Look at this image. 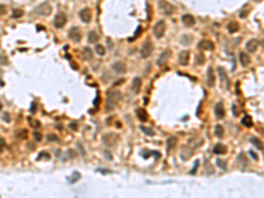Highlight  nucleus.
Segmentation results:
<instances>
[{
    "mask_svg": "<svg viewBox=\"0 0 264 198\" xmlns=\"http://www.w3.org/2000/svg\"><path fill=\"white\" fill-rule=\"evenodd\" d=\"M121 99V94L118 91V90H110L108 92H107V102H106V111L107 112H110V111H112L115 107H116V104H118V102Z\"/></svg>",
    "mask_w": 264,
    "mask_h": 198,
    "instance_id": "nucleus-1",
    "label": "nucleus"
},
{
    "mask_svg": "<svg viewBox=\"0 0 264 198\" xmlns=\"http://www.w3.org/2000/svg\"><path fill=\"white\" fill-rule=\"evenodd\" d=\"M152 52H153V44H152V41L149 38H147L144 41V44H143V46H141L140 54H141V57H143V58H148L152 54Z\"/></svg>",
    "mask_w": 264,
    "mask_h": 198,
    "instance_id": "nucleus-2",
    "label": "nucleus"
},
{
    "mask_svg": "<svg viewBox=\"0 0 264 198\" xmlns=\"http://www.w3.org/2000/svg\"><path fill=\"white\" fill-rule=\"evenodd\" d=\"M158 5H160L161 12L164 13V15H167V16H170V15L174 12V7H173L172 4H169L168 2H165V0H161V2L158 3Z\"/></svg>",
    "mask_w": 264,
    "mask_h": 198,
    "instance_id": "nucleus-3",
    "label": "nucleus"
},
{
    "mask_svg": "<svg viewBox=\"0 0 264 198\" xmlns=\"http://www.w3.org/2000/svg\"><path fill=\"white\" fill-rule=\"evenodd\" d=\"M164 33H165V23L164 21H157L156 25L153 27V34L157 38H160V37L164 36Z\"/></svg>",
    "mask_w": 264,
    "mask_h": 198,
    "instance_id": "nucleus-4",
    "label": "nucleus"
},
{
    "mask_svg": "<svg viewBox=\"0 0 264 198\" xmlns=\"http://www.w3.org/2000/svg\"><path fill=\"white\" fill-rule=\"evenodd\" d=\"M66 15L65 13H57L56 18H54V27L56 28H62L66 24Z\"/></svg>",
    "mask_w": 264,
    "mask_h": 198,
    "instance_id": "nucleus-5",
    "label": "nucleus"
},
{
    "mask_svg": "<svg viewBox=\"0 0 264 198\" xmlns=\"http://www.w3.org/2000/svg\"><path fill=\"white\" fill-rule=\"evenodd\" d=\"M69 37L73 40V41H75V42H78V41H81V38H82V33H81V30H79V28H77V27H73L70 30H69Z\"/></svg>",
    "mask_w": 264,
    "mask_h": 198,
    "instance_id": "nucleus-6",
    "label": "nucleus"
},
{
    "mask_svg": "<svg viewBox=\"0 0 264 198\" xmlns=\"http://www.w3.org/2000/svg\"><path fill=\"white\" fill-rule=\"evenodd\" d=\"M34 12H37L38 15H44V16H48V15H50V12H52V7H50V4H48V3H44V4H41L40 7H37V9H36Z\"/></svg>",
    "mask_w": 264,
    "mask_h": 198,
    "instance_id": "nucleus-7",
    "label": "nucleus"
},
{
    "mask_svg": "<svg viewBox=\"0 0 264 198\" xmlns=\"http://www.w3.org/2000/svg\"><path fill=\"white\" fill-rule=\"evenodd\" d=\"M198 49L201 50H214V44L210 40H201L198 42Z\"/></svg>",
    "mask_w": 264,
    "mask_h": 198,
    "instance_id": "nucleus-8",
    "label": "nucleus"
},
{
    "mask_svg": "<svg viewBox=\"0 0 264 198\" xmlns=\"http://www.w3.org/2000/svg\"><path fill=\"white\" fill-rule=\"evenodd\" d=\"M218 74L220 77V82H222V87L223 89H229V79L226 75V71L223 67H218Z\"/></svg>",
    "mask_w": 264,
    "mask_h": 198,
    "instance_id": "nucleus-9",
    "label": "nucleus"
},
{
    "mask_svg": "<svg viewBox=\"0 0 264 198\" xmlns=\"http://www.w3.org/2000/svg\"><path fill=\"white\" fill-rule=\"evenodd\" d=\"M170 54H172V53H170V50H169V49L164 50V52H162V53L160 54L158 59H157V65H158V66H162V65H164V64L168 61V59L170 58Z\"/></svg>",
    "mask_w": 264,
    "mask_h": 198,
    "instance_id": "nucleus-10",
    "label": "nucleus"
},
{
    "mask_svg": "<svg viewBox=\"0 0 264 198\" xmlns=\"http://www.w3.org/2000/svg\"><path fill=\"white\" fill-rule=\"evenodd\" d=\"M79 17H81V20H82L83 23H90V20H91V11H90V8L81 9Z\"/></svg>",
    "mask_w": 264,
    "mask_h": 198,
    "instance_id": "nucleus-11",
    "label": "nucleus"
},
{
    "mask_svg": "<svg viewBox=\"0 0 264 198\" xmlns=\"http://www.w3.org/2000/svg\"><path fill=\"white\" fill-rule=\"evenodd\" d=\"M189 57H190V54H189V52H188V50L181 52V53H180V55H178V62H180V65H182V66H186V65L189 64Z\"/></svg>",
    "mask_w": 264,
    "mask_h": 198,
    "instance_id": "nucleus-12",
    "label": "nucleus"
},
{
    "mask_svg": "<svg viewBox=\"0 0 264 198\" xmlns=\"http://www.w3.org/2000/svg\"><path fill=\"white\" fill-rule=\"evenodd\" d=\"M214 112H215V116H217V119H222V117H225V106H223V103L222 102H218L217 103V106H215V108H214Z\"/></svg>",
    "mask_w": 264,
    "mask_h": 198,
    "instance_id": "nucleus-13",
    "label": "nucleus"
},
{
    "mask_svg": "<svg viewBox=\"0 0 264 198\" xmlns=\"http://www.w3.org/2000/svg\"><path fill=\"white\" fill-rule=\"evenodd\" d=\"M140 89H141V79H140L139 77H136V78H133V81H132L131 90H132V92L136 95V94L140 92Z\"/></svg>",
    "mask_w": 264,
    "mask_h": 198,
    "instance_id": "nucleus-14",
    "label": "nucleus"
},
{
    "mask_svg": "<svg viewBox=\"0 0 264 198\" xmlns=\"http://www.w3.org/2000/svg\"><path fill=\"white\" fill-rule=\"evenodd\" d=\"M112 70L115 73H126L127 71V66L124 62H121V61H118L112 65Z\"/></svg>",
    "mask_w": 264,
    "mask_h": 198,
    "instance_id": "nucleus-15",
    "label": "nucleus"
},
{
    "mask_svg": "<svg viewBox=\"0 0 264 198\" xmlns=\"http://www.w3.org/2000/svg\"><path fill=\"white\" fill-rule=\"evenodd\" d=\"M257 46H259V41H257L256 38H252V40H250V41H248V42L246 44V48H247V50H248V52H251V53L256 52Z\"/></svg>",
    "mask_w": 264,
    "mask_h": 198,
    "instance_id": "nucleus-16",
    "label": "nucleus"
},
{
    "mask_svg": "<svg viewBox=\"0 0 264 198\" xmlns=\"http://www.w3.org/2000/svg\"><path fill=\"white\" fill-rule=\"evenodd\" d=\"M214 85H215L214 70H213V67H209V69H207V86H209V87H213Z\"/></svg>",
    "mask_w": 264,
    "mask_h": 198,
    "instance_id": "nucleus-17",
    "label": "nucleus"
},
{
    "mask_svg": "<svg viewBox=\"0 0 264 198\" xmlns=\"http://www.w3.org/2000/svg\"><path fill=\"white\" fill-rule=\"evenodd\" d=\"M182 23H184L186 27H193L195 24V18L192 15H184L182 16Z\"/></svg>",
    "mask_w": 264,
    "mask_h": 198,
    "instance_id": "nucleus-18",
    "label": "nucleus"
},
{
    "mask_svg": "<svg viewBox=\"0 0 264 198\" xmlns=\"http://www.w3.org/2000/svg\"><path fill=\"white\" fill-rule=\"evenodd\" d=\"M213 152L215 153V154H225L226 152H227V148H226V145L225 144H220V143H218L214 148H213Z\"/></svg>",
    "mask_w": 264,
    "mask_h": 198,
    "instance_id": "nucleus-19",
    "label": "nucleus"
},
{
    "mask_svg": "<svg viewBox=\"0 0 264 198\" xmlns=\"http://www.w3.org/2000/svg\"><path fill=\"white\" fill-rule=\"evenodd\" d=\"M136 115H137L140 122H147L148 120V114H147V111L144 108H137L136 110Z\"/></svg>",
    "mask_w": 264,
    "mask_h": 198,
    "instance_id": "nucleus-20",
    "label": "nucleus"
},
{
    "mask_svg": "<svg viewBox=\"0 0 264 198\" xmlns=\"http://www.w3.org/2000/svg\"><path fill=\"white\" fill-rule=\"evenodd\" d=\"M240 123L244 126V127H247V128H251L252 126H254V123H252V117L250 116V115H244L242 117V120H240Z\"/></svg>",
    "mask_w": 264,
    "mask_h": 198,
    "instance_id": "nucleus-21",
    "label": "nucleus"
},
{
    "mask_svg": "<svg viewBox=\"0 0 264 198\" xmlns=\"http://www.w3.org/2000/svg\"><path fill=\"white\" fill-rule=\"evenodd\" d=\"M239 59H240V64L243 66H247L250 64V57L246 54V53H240L239 54Z\"/></svg>",
    "mask_w": 264,
    "mask_h": 198,
    "instance_id": "nucleus-22",
    "label": "nucleus"
},
{
    "mask_svg": "<svg viewBox=\"0 0 264 198\" xmlns=\"http://www.w3.org/2000/svg\"><path fill=\"white\" fill-rule=\"evenodd\" d=\"M227 30H229L230 33H235V32H238V30H239V24L235 23V21H231V23L227 25Z\"/></svg>",
    "mask_w": 264,
    "mask_h": 198,
    "instance_id": "nucleus-23",
    "label": "nucleus"
},
{
    "mask_svg": "<svg viewBox=\"0 0 264 198\" xmlns=\"http://www.w3.org/2000/svg\"><path fill=\"white\" fill-rule=\"evenodd\" d=\"M98 40H99L98 33L94 32V30H91V32L89 33V42H98Z\"/></svg>",
    "mask_w": 264,
    "mask_h": 198,
    "instance_id": "nucleus-24",
    "label": "nucleus"
},
{
    "mask_svg": "<svg viewBox=\"0 0 264 198\" xmlns=\"http://www.w3.org/2000/svg\"><path fill=\"white\" fill-rule=\"evenodd\" d=\"M176 143H177V139L176 137H169L168 141H167V147H168V151H172L174 147H176Z\"/></svg>",
    "mask_w": 264,
    "mask_h": 198,
    "instance_id": "nucleus-25",
    "label": "nucleus"
},
{
    "mask_svg": "<svg viewBox=\"0 0 264 198\" xmlns=\"http://www.w3.org/2000/svg\"><path fill=\"white\" fill-rule=\"evenodd\" d=\"M83 57H85L86 61H90V59H93V52H91V49L83 48Z\"/></svg>",
    "mask_w": 264,
    "mask_h": 198,
    "instance_id": "nucleus-26",
    "label": "nucleus"
},
{
    "mask_svg": "<svg viewBox=\"0 0 264 198\" xmlns=\"http://www.w3.org/2000/svg\"><path fill=\"white\" fill-rule=\"evenodd\" d=\"M192 41H193V38H192V36H189V34L181 37V44H182V45H189Z\"/></svg>",
    "mask_w": 264,
    "mask_h": 198,
    "instance_id": "nucleus-27",
    "label": "nucleus"
},
{
    "mask_svg": "<svg viewBox=\"0 0 264 198\" xmlns=\"http://www.w3.org/2000/svg\"><path fill=\"white\" fill-rule=\"evenodd\" d=\"M214 132H215V136H218V137H223L225 129H223V127H222V126H217V127H215V129H214Z\"/></svg>",
    "mask_w": 264,
    "mask_h": 198,
    "instance_id": "nucleus-28",
    "label": "nucleus"
},
{
    "mask_svg": "<svg viewBox=\"0 0 264 198\" xmlns=\"http://www.w3.org/2000/svg\"><path fill=\"white\" fill-rule=\"evenodd\" d=\"M79 178H81V173H78V172H74V173L71 174V177L69 178V182H70V184H74V182H75L77 180H79Z\"/></svg>",
    "mask_w": 264,
    "mask_h": 198,
    "instance_id": "nucleus-29",
    "label": "nucleus"
},
{
    "mask_svg": "<svg viewBox=\"0 0 264 198\" xmlns=\"http://www.w3.org/2000/svg\"><path fill=\"white\" fill-rule=\"evenodd\" d=\"M251 143L255 145V147H257L259 149H263V145H261V141L259 140L257 137H251Z\"/></svg>",
    "mask_w": 264,
    "mask_h": 198,
    "instance_id": "nucleus-30",
    "label": "nucleus"
},
{
    "mask_svg": "<svg viewBox=\"0 0 264 198\" xmlns=\"http://www.w3.org/2000/svg\"><path fill=\"white\" fill-rule=\"evenodd\" d=\"M217 165H218L220 169H223V170H226V169H227V164H226V161L220 160V158H217Z\"/></svg>",
    "mask_w": 264,
    "mask_h": 198,
    "instance_id": "nucleus-31",
    "label": "nucleus"
},
{
    "mask_svg": "<svg viewBox=\"0 0 264 198\" xmlns=\"http://www.w3.org/2000/svg\"><path fill=\"white\" fill-rule=\"evenodd\" d=\"M204 62H205L204 54H197V55H195V64H197V65H202Z\"/></svg>",
    "mask_w": 264,
    "mask_h": 198,
    "instance_id": "nucleus-32",
    "label": "nucleus"
},
{
    "mask_svg": "<svg viewBox=\"0 0 264 198\" xmlns=\"http://www.w3.org/2000/svg\"><path fill=\"white\" fill-rule=\"evenodd\" d=\"M95 52H96L99 55H105V53H106L105 46H102V45H96V46H95Z\"/></svg>",
    "mask_w": 264,
    "mask_h": 198,
    "instance_id": "nucleus-33",
    "label": "nucleus"
},
{
    "mask_svg": "<svg viewBox=\"0 0 264 198\" xmlns=\"http://www.w3.org/2000/svg\"><path fill=\"white\" fill-rule=\"evenodd\" d=\"M23 15H24V12H23L21 9H15L13 13H12V17H13V18H19V17H21Z\"/></svg>",
    "mask_w": 264,
    "mask_h": 198,
    "instance_id": "nucleus-34",
    "label": "nucleus"
},
{
    "mask_svg": "<svg viewBox=\"0 0 264 198\" xmlns=\"http://www.w3.org/2000/svg\"><path fill=\"white\" fill-rule=\"evenodd\" d=\"M141 30H143V28H141V27H139V28H137V30H136V33H135V36H133V37H131V38H128V41H135V40H136V38L140 36Z\"/></svg>",
    "mask_w": 264,
    "mask_h": 198,
    "instance_id": "nucleus-35",
    "label": "nucleus"
},
{
    "mask_svg": "<svg viewBox=\"0 0 264 198\" xmlns=\"http://www.w3.org/2000/svg\"><path fill=\"white\" fill-rule=\"evenodd\" d=\"M140 129H141V131H143V132H145L147 135H149V136L155 135L153 129H151V128H147V127H143V126H141V127H140Z\"/></svg>",
    "mask_w": 264,
    "mask_h": 198,
    "instance_id": "nucleus-36",
    "label": "nucleus"
},
{
    "mask_svg": "<svg viewBox=\"0 0 264 198\" xmlns=\"http://www.w3.org/2000/svg\"><path fill=\"white\" fill-rule=\"evenodd\" d=\"M42 158H46V160H49V158H50V154L46 153V152H41V153H40V156L37 157V160H42Z\"/></svg>",
    "mask_w": 264,
    "mask_h": 198,
    "instance_id": "nucleus-37",
    "label": "nucleus"
},
{
    "mask_svg": "<svg viewBox=\"0 0 264 198\" xmlns=\"http://www.w3.org/2000/svg\"><path fill=\"white\" fill-rule=\"evenodd\" d=\"M198 165H199V161H198V160H195V163H194V166H193V169L190 170V174H194V173L197 172V169H198Z\"/></svg>",
    "mask_w": 264,
    "mask_h": 198,
    "instance_id": "nucleus-38",
    "label": "nucleus"
},
{
    "mask_svg": "<svg viewBox=\"0 0 264 198\" xmlns=\"http://www.w3.org/2000/svg\"><path fill=\"white\" fill-rule=\"evenodd\" d=\"M36 110H37V102H32V104H30V112L34 114Z\"/></svg>",
    "mask_w": 264,
    "mask_h": 198,
    "instance_id": "nucleus-39",
    "label": "nucleus"
},
{
    "mask_svg": "<svg viewBox=\"0 0 264 198\" xmlns=\"http://www.w3.org/2000/svg\"><path fill=\"white\" fill-rule=\"evenodd\" d=\"M4 147H5V140L3 137H0V152H3Z\"/></svg>",
    "mask_w": 264,
    "mask_h": 198,
    "instance_id": "nucleus-40",
    "label": "nucleus"
},
{
    "mask_svg": "<svg viewBox=\"0 0 264 198\" xmlns=\"http://www.w3.org/2000/svg\"><path fill=\"white\" fill-rule=\"evenodd\" d=\"M33 136H34V139H36L37 141H40V140H41V139H42V135L40 133V132H37V131L34 132V135H33Z\"/></svg>",
    "mask_w": 264,
    "mask_h": 198,
    "instance_id": "nucleus-41",
    "label": "nucleus"
},
{
    "mask_svg": "<svg viewBox=\"0 0 264 198\" xmlns=\"http://www.w3.org/2000/svg\"><path fill=\"white\" fill-rule=\"evenodd\" d=\"M19 136L21 137V139H25V137L28 136V131H27V129H23L21 132H20V135H19Z\"/></svg>",
    "mask_w": 264,
    "mask_h": 198,
    "instance_id": "nucleus-42",
    "label": "nucleus"
},
{
    "mask_svg": "<svg viewBox=\"0 0 264 198\" xmlns=\"http://www.w3.org/2000/svg\"><path fill=\"white\" fill-rule=\"evenodd\" d=\"M5 12H7V7L0 4V15H5Z\"/></svg>",
    "mask_w": 264,
    "mask_h": 198,
    "instance_id": "nucleus-43",
    "label": "nucleus"
},
{
    "mask_svg": "<svg viewBox=\"0 0 264 198\" xmlns=\"http://www.w3.org/2000/svg\"><path fill=\"white\" fill-rule=\"evenodd\" d=\"M147 11H148V20H151L152 18V12H151V5L149 4L147 5Z\"/></svg>",
    "mask_w": 264,
    "mask_h": 198,
    "instance_id": "nucleus-44",
    "label": "nucleus"
},
{
    "mask_svg": "<svg viewBox=\"0 0 264 198\" xmlns=\"http://www.w3.org/2000/svg\"><path fill=\"white\" fill-rule=\"evenodd\" d=\"M8 61H7V57H4V55H2L0 57V64H7Z\"/></svg>",
    "mask_w": 264,
    "mask_h": 198,
    "instance_id": "nucleus-45",
    "label": "nucleus"
},
{
    "mask_svg": "<svg viewBox=\"0 0 264 198\" xmlns=\"http://www.w3.org/2000/svg\"><path fill=\"white\" fill-rule=\"evenodd\" d=\"M67 156H70V157L73 158V157H75V152H74L73 149H70V151H67Z\"/></svg>",
    "mask_w": 264,
    "mask_h": 198,
    "instance_id": "nucleus-46",
    "label": "nucleus"
},
{
    "mask_svg": "<svg viewBox=\"0 0 264 198\" xmlns=\"http://www.w3.org/2000/svg\"><path fill=\"white\" fill-rule=\"evenodd\" d=\"M250 154H251V157L254 158V160H257V154L255 153V152H252V151H250Z\"/></svg>",
    "mask_w": 264,
    "mask_h": 198,
    "instance_id": "nucleus-47",
    "label": "nucleus"
},
{
    "mask_svg": "<svg viewBox=\"0 0 264 198\" xmlns=\"http://www.w3.org/2000/svg\"><path fill=\"white\" fill-rule=\"evenodd\" d=\"M32 126H33V127H37V128H38V127H40V122H38V120H33Z\"/></svg>",
    "mask_w": 264,
    "mask_h": 198,
    "instance_id": "nucleus-48",
    "label": "nucleus"
},
{
    "mask_svg": "<svg viewBox=\"0 0 264 198\" xmlns=\"http://www.w3.org/2000/svg\"><path fill=\"white\" fill-rule=\"evenodd\" d=\"M48 139H49V140H58L56 135H50V136H48Z\"/></svg>",
    "mask_w": 264,
    "mask_h": 198,
    "instance_id": "nucleus-49",
    "label": "nucleus"
},
{
    "mask_svg": "<svg viewBox=\"0 0 264 198\" xmlns=\"http://www.w3.org/2000/svg\"><path fill=\"white\" fill-rule=\"evenodd\" d=\"M3 119H4V120H7V122H8V120H9V115H8V114H4Z\"/></svg>",
    "mask_w": 264,
    "mask_h": 198,
    "instance_id": "nucleus-50",
    "label": "nucleus"
},
{
    "mask_svg": "<svg viewBox=\"0 0 264 198\" xmlns=\"http://www.w3.org/2000/svg\"><path fill=\"white\" fill-rule=\"evenodd\" d=\"M70 128H71V129H77V124H75V123H71V124H70Z\"/></svg>",
    "mask_w": 264,
    "mask_h": 198,
    "instance_id": "nucleus-51",
    "label": "nucleus"
},
{
    "mask_svg": "<svg viewBox=\"0 0 264 198\" xmlns=\"http://www.w3.org/2000/svg\"><path fill=\"white\" fill-rule=\"evenodd\" d=\"M42 29H44L42 25H37V30H42Z\"/></svg>",
    "mask_w": 264,
    "mask_h": 198,
    "instance_id": "nucleus-52",
    "label": "nucleus"
},
{
    "mask_svg": "<svg viewBox=\"0 0 264 198\" xmlns=\"http://www.w3.org/2000/svg\"><path fill=\"white\" fill-rule=\"evenodd\" d=\"M0 110H2V104H0Z\"/></svg>",
    "mask_w": 264,
    "mask_h": 198,
    "instance_id": "nucleus-53",
    "label": "nucleus"
}]
</instances>
